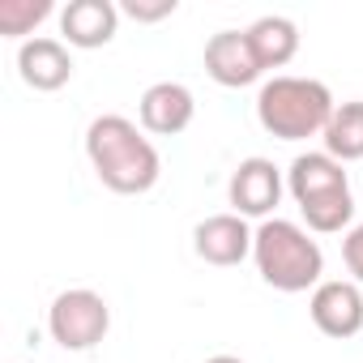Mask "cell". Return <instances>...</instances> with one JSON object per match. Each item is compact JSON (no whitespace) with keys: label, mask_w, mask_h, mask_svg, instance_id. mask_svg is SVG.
I'll return each mask as SVG.
<instances>
[{"label":"cell","mask_w":363,"mask_h":363,"mask_svg":"<svg viewBox=\"0 0 363 363\" xmlns=\"http://www.w3.org/2000/svg\"><path fill=\"white\" fill-rule=\"evenodd\" d=\"M286 189H291L295 206H312V201L350 193V179H346L337 158H329V154H299L291 162V171H286Z\"/></svg>","instance_id":"30bf717a"},{"label":"cell","mask_w":363,"mask_h":363,"mask_svg":"<svg viewBox=\"0 0 363 363\" xmlns=\"http://www.w3.org/2000/svg\"><path fill=\"white\" fill-rule=\"evenodd\" d=\"M206 73L227 86V90H240V86H252L265 69L248 43V30H218L210 43H206Z\"/></svg>","instance_id":"52a82bcc"},{"label":"cell","mask_w":363,"mask_h":363,"mask_svg":"<svg viewBox=\"0 0 363 363\" xmlns=\"http://www.w3.org/2000/svg\"><path fill=\"white\" fill-rule=\"evenodd\" d=\"M333 94L316 77H274L257 94V120L278 141H308L325 133L333 116Z\"/></svg>","instance_id":"3957f363"},{"label":"cell","mask_w":363,"mask_h":363,"mask_svg":"<svg viewBox=\"0 0 363 363\" xmlns=\"http://www.w3.org/2000/svg\"><path fill=\"white\" fill-rule=\"evenodd\" d=\"M227 197L240 218H269L282 201V171L269 158H244L227 184Z\"/></svg>","instance_id":"5b68a950"},{"label":"cell","mask_w":363,"mask_h":363,"mask_svg":"<svg viewBox=\"0 0 363 363\" xmlns=\"http://www.w3.org/2000/svg\"><path fill=\"white\" fill-rule=\"evenodd\" d=\"M252 235L257 231H248V223L240 214H214V218L197 223L193 248H197V257L206 265H223L227 269V265H240L252 252Z\"/></svg>","instance_id":"ba28073f"},{"label":"cell","mask_w":363,"mask_h":363,"mask_svg":"<svg viewBox=\"0 0 363 363\" xmlns=\"http://www.w3.org/2000/svg\"><path fill=\"white\" fill-rule=\"evenodd\" d=\"M120 13H128L133 22H162L175 13V0H154V5H145V0H124Z\"/></svg>","instance_id":"e0dca14e"},{"label":"cell","mask_w":363,"mask_h":363,"mask_svg":"<svg viewBox=\"0 0 363 363\" xmlns=\"http://www.w3.org/2000/svg\"><path fill=\"white\" fill-rule=\"evenodd\" d=\"M312 325L325 337H354L363 329V295L359 282H320L308 299Z\"/></svg>","instance_id":"8992f818"},{"label":"cell","mask_w":363,"mask_h":363,"mask_svg":"<svg viewBox=\"0 0 363 363\" xmlns=\"http://www.w3.org/2000/svg\"><path fill=\"white\" fill-rule=\"evenodd\" d=\"M308 231H320V235H333L342 231L350 218H354V197L350 193H337V197H325V201H312V206H299Z\"/></svg>","instance_id":"9a60e30c"},{"label":"cell","mask_w":363,"mask_h":363,"mask_svg":"<svg viewBox=\"0 0 363 363\" xmlns=\"http://www.w3.org/2000/svg\"><path fill=\"white\" fill-rule=\"evenodd\" d=\"M197 116V99L189 86L179 82H158L141 94V128L145 133H158V137H175L184 133Z\"/></svg>","instance_id":"9c48e42d"},{"label":"cell","mask_w":363,"mask_h":363,"mask_svg":"<svg viewBox=\"0 0 363 363\" xmlns=\"http://www.w3.org/2000/svg\"><path fill=\"white\" fill-rule=\"evenodd\" d=\"M48 329L65 350H90L111 329V308L94 291H60L48 308Z\"/></svg>","instance_id":"277c9868"},{"label":"cell","mask_w":363,"mask_h":363,"mask_svg":"<svg viewBox=\"0 0 363 363\" xmlns=\"http://www.w3.org/2000/svg\"><path fill=\"white\" fill-rule=\"evenodd\" d=\"M252 261H257V274L282 295H299L308 286H320V274H325L320 244L286 218H265L257 227Z\"/></svg>","instance_id":"7a4b0ae2"},{"label":"cell","mask_w":363,"mask_h":363,"mask_svg":"<svg viewBox=\"0 0 363 363\" xmlns=\"http://www.w3.org/2000/svg\"><path fill=\"white\" fill-rule=\"evenodd\" d=\"M342 261H346V269L354 274V282H363V223L342 240Z\"/></svg>","instance_id":"ac0fdd59"},{"label":"cell","mask_w":363,"mask_h":363,"mask_svg":"<svg viewBox=\"0 0 363 363\" xmlns=\"http://www.w3.org/2000/svg\"><path fill=\"white\" fill-rule=\"evenodd\" d=\"M18 73L30 90H60L73 82V56L60 39H26L18 48Z\"/></svg>","instance_id":"7c38bea8"},{"label":"cell","mask_w":363,"mask_h":363,"mask_svg":"<svg viewBox=\"0 0 363 363\" xmlns=\"http://www.w3.org/2000/svg\"><path fill=\"white\" fill-rule=\"evenodd\" d=\"M48 13H52V0H0V35L5 39L30 35Z\"/></svg>","instance_id":"2e32d148"},{"label":"cell","mask_w":363,"mask_h":363,"mask_svg":"<svg viewBox=\"0 0 363 363\" xmlns=\"http://www.w3.org/2000/svg\"><path fill=\"white\" fill-rule=\"evenodd\" d=\"M120 26V9L111 0H69L60 13V35L69 39V48H107L116 39Z\"/></svg>","instance_id":"8fae6325"},{"label":"cell","mask_w":363,"mask_h":363,"mask_svg":"<svg viewBox=\"0 0 363 363\" xmlns=\"http://www.w3.org/2000/svg\"><path fill=\"white\" fill-rule=\"evenodd\" d=\"M206 363H244V359H235V354H214V359H206Z\"/></svg>","instance_id":"d6986e66"},{"label":"cell","mask_w":363,"mask_h":363,"mask_svg":"<svg viewBox=\"0 0 363 363\" xmlns=\"http://www.w3.org/2000/svg\"><path fill=\"white\" fill-rule=\"evenodd\" d=\"M86 154H90L94 175L103 179L111 193H120V197L150 193L158 184V175H162L158 150L124 116H99L86 128Z\"/></svg>","instance_id":"6da1fadb"},{"label":"cell","mask_w":363,"mask_h":363,"mask_svg":"<svg viewBox=\"0 0 363 363\" xmlns=\"http://www.w3.org/2000/svg\"><path fill=\"white\" fill-rule=\"evenodd\" d=\"M325 154L337 162H354L363 158V103H337L329 124H325Z\"/></svg>","instance_id":"5bb4252c"},{"label":"cell","mask_w":363,"mask_h":363,"mask_svg":"<svg viewBox=\"0 0 363 363\" xmlns=\"http://www.w3.org/2000/svg\"><path fill=\"white\" fill-rule=\"evenodd\" d=\"M248 43H252V52H257V60H261V69H282V65H291L295 60V52H299V26L291 22V18H257L252 26H248Z\"/></svg>","instance_id":"4fadbf2b"}]
</instances>
